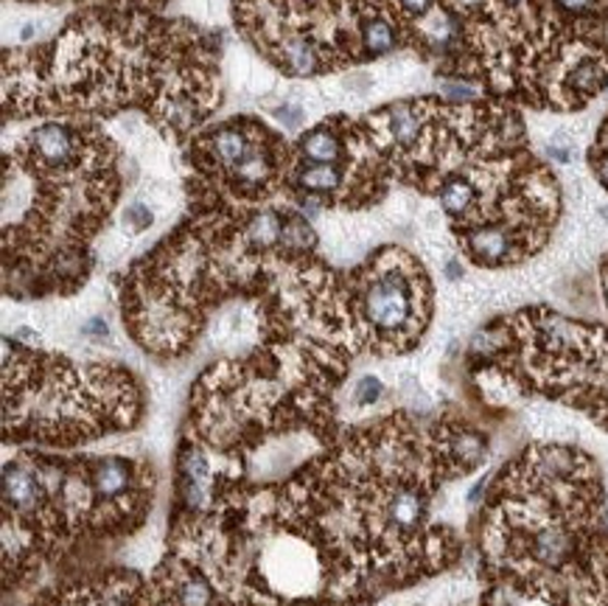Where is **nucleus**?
<instances>
[{
    "label": "nucleus",
    "mask_w": 608,
    "mask_h": 606,
    "mask_svg": "<svg viewBox=\"0 0 608 606\" xmlns=\"http://www.w3.org/2000/svg\"><path fill=\"white\" fill-rule=\"evenodd\" d=\"M597 21H608V0H597Z\"/></svg>",
    "instance_id": "obj_10"
},
{
    "label": "nucleus",
    "mask_w": 608,
    "mask_h": 606,
    "mask_svg": "<svg viewBox=\"0 0 608 606\" xmlns=\"http://www.w3.org/2000/svg\"><path fill=\"white\" fill-rule=\"evenodd\" d=\"M297 158L306 160V163H331L342 166L345 163V138H342L340 126L337 121H326V124L314 126L306 135H301L297 146Z\"/></svg>",
    "instance_id": "obj_5"
},
{
    "label": "nucleus",
    "mask_w": 608,
    "mask_h": 606,
    "mask_svg": "<svg viewBox=\"0 0 608 606\" xmlns=\"http://www.w3.org/2000/svg\"><path fill=\"white\" fill-rule=\"evenodd\" d=\"M588 166H592V174L597 178V183L608 192V116L603 119L595 144L588 149Z\"/></svg>",
    "instance_id": "obj_6"
},
{
    "label": "nucleus",
    "mask_w": 608,
    "mask_h": 606,
    "mask_svg": "<svg viewBox=\"0 0 608 606\" xmlns=\"http://www.w3.org/2000/svg\"><path fill=\"white\" fill-rule=\"evenodd\" d=\"M219 105L210 37L144 12L76 14L57 43L3 53V116H115L141 107L185 141Z\"/></svg>",
    "instance_id": "obj_1"
},
{
    "label": "nucleus",
    "mask_w": 608,
    "mask_h": 606,
    "mask_svg": "<svg viewBox=\"0 0 608 606\" xmlns=\"http://www.w3.org/2000/svg\"><path fill=\"white\" fill-rule=\"evenodd\" d=\"M141 390L118 365H73L3 343V435L7 441L71 444L132 427Z\"/></svg>",
    "instance_id": "obj_2"
},
{
    "label": "nucleus",
    "mask_w": 608,
    "mask_h": 606,
    "mask_svg": "<svg viewBox=\"0 0 608 606\" xmlns=\"http://www.w3.org/2000/svg\"><path fill=\"white\" fill-rule=\"evenodd\" d=\"M362 351L406 354L421 343L431 317V281L404 247H381L348 276Z\"/></svg>",
    "instance_id": "obj_4"
},
{
    "label": "nucleus",
    "mask_w": 608,
    "mask_h": 606,
    "mask_svg": "<svg viewBox=\"0 0 608 606\" xmlns=\"http://www.w3.org/2000/svg\"><path fill=\"white\" fill-rule=\"evenodd\" d=\"M471 360L513 393L572 404L608 427V329L552 310H522L479 331Z\"/></svg>",
    "instance_id": "obj_3"
},
{
    "label": "nucleus",
    "mask_w": 608,
    "mask_h": 606,
    "mask_svg": "<svg viewBox=\"0 0 608 606\" xmlns=\"http://www.w3.org/2000/svg\"><path fill=\"white\" fill-rule=\"evenodd\" d=\"M600 287H603V298H606V303H608V256L603 258V264H600Z\"/></svg>",
    "instance_id": "obj_9"
},
{
    "label": "nucleus",
    "mask_w": 608,
    "mask_h": 606,
    "mask_svg": "<svg viewBox=\"0 0 608 606\" xmlns=\"http://www.w3.org/2000/svg\"><path fill=\"white\" fill-rule=\"evenodd\" d=\"M381 393H385V385L376 376H362L356 388H353V402L360 404V408H370V404L379 402Z\"/></svg>",
    "instance_id": "obj_7"
},
{
    "label": "nucleus",
    "mask_w": 608,
    "mask_h": 606,
    "mask_svg": "<svg viewBox=\"0 0 608 606\" xmlns=\"http://www.w3.org/2000/svg\"><path fill=\"white\" fill-rule=\"evenodd\" d=\"M124 225L130 228V231H135V233H141V231H146L151 225V211L146 208V205H141V203H132L130 208L124 211Z\"/></svg>",
    "instance_id": "obj_8"
}]
</instances>
